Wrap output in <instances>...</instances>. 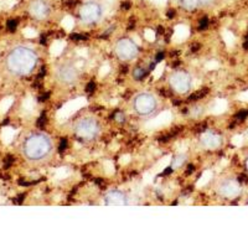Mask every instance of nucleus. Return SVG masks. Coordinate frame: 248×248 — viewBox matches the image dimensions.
I'll list each match as a JSON object with an SVG mask.
<instances>
[{
  "label": "nucleus",
  "instance_id": "9d476101",
  "mask_svg": "<svg viewBox=\"0 0 248 248\" xmlns=\"http://www.w3.org/2000/svg\"><path fill=\"white\" fill-rule=\"evenodd\" d=\"M29 12H30L31 16L35 19L43 20L47 17L50 9L45 0H34L29 6Z\"/></svg>",
  "mask_w": 248,
  "mask_h": 248
},
{
  "label": "nucleus",
  "instance_id": "39448f33",
  "mask_svg": "<svg viewBox=\"0 0 248 248\" xmlns=\"http://www.w3.org/2000/svg\"><path fill=\"white\" fill-rule=\"evenodd\" d=\"M116 54L118 55L121 60L130 61V60L136 59L137 55H138V47L132 40L122 39L116 45Z\"/></svg>",
  "mask_w": 248,
  "mask_h": 248
},
{
  "label": "nucleus",
  "instance_id": "2eb2a0df",
  "mask_svg": "<svg viewBox=\"0 0 248 248\" xmlns=\"http://www.w3.org/2000/svg\"><path fill=\"white\" fill-rule=\"evenodd\" d=\"M215 0H200V4H202L203 6H209L211 4H214Z\"/></svg>",
  "mask_w": 248,
  "mask_h": 248
},
{
  "label": "nucleus",
  "instance_id": "9b49d317",
  "mask_svg": "<svg viewBox=\"0 0 248 248\" xmlns=\"http://www.w3.org/2000/svg\"><path fill=\"white\" fill-rule=\"evenodd\" d=\"M105 202L108 206H123L127 205V196L119 190H112L105 196Z\"/></svg>",
  "mask_w": 248,
  "mask_h": 248
},
{
  "label": "nucleus",
  "instance_id": "423d86ee",
  "mask_svg": "<svg viewBox=\"0 0 248 248\" xmlns=\"http://www.w3.org/2000/svg\"><path fill=\"white\" fill-rule=\"evenodd\" d=\"M101 6L96 3H86L79 8V19L86 24H92L96 23L97 20L101 16Z\"/></svg>",
  "mask_w": 248,
  "mask_h": 248
},
{
  "label": "nucleus",
  "instance_id": "20e7f679",
  "mask_svg": "<svg viewBox=\"0 0 248 248\" xmlns=\"http://www.w3.org/2000/svg\"><path fill=\"white\" fill-rule=\"evenodd\" d=\"M75 133L79 138L85 140L94 139L99 133V125L96 119L93 118H82L75 125Z\"/></svg>",
  "mask_w": 248,
  "mask_h": 248
},
{
  "label": "nucleus",
  "instance_id": "a211bd4d",
  "mask_svg": "<svg viewBox=\"0 0 248 248\" xmlns=\"http://www.w3.org/2000/svg\"><path fill=\"white\" fill-rule=\"evenodd\" d=\"M174 14H175L174 10H171V12H169V17H174Z\"/></svg>",
  "mask_w": 248,
  "mask_h": 248
},
{
  "label": "nucleus",
  "instance_id": "dca6fc26",
  "mask_svg": "<svg viewBox=\"0 0 248 248\" xmlns=\"http://www.w3.org/2000/svg\"><path fill=\"white\" fill-rule=\"evenodd\" d=\"M206 25H207V19H202L200 21V28H206Z\"/></svg>",
  "mask_w": 248,
  "mask_h": 248
},
{
  "label": "nucleus",
  "instance_id": "f03ea898",
  "mask_svg": "<svg viewBox=\"0 0 248 248\" xmlns=\"http://www.w3.org/2000/svg\"><path fill=\"white\" fill-rule=\"evenodd\" d=\"M54 149L52 140L45 133H32L23 143V154L31 163L43 161Z\"/></svg>",
  "mask_w": 248,
  "mask_h": 248
},
{
  "label": "nucleus",
  "instance_id": "ddd939ff",
  "mask_svg": "<svg viewBox=\"0 0 248 248\" xmlns=\"http://www.w3.org/2000/svg\"><path fill=\"white\" fill-rule=\"evenodd\" d=\"M180 4L185 10L191 12L200 5V0H180Z\"/></svg>",
  "mask_w": 248,
  "mask_h": 248
},
{
  "label": "nucleus",
  "instance_id": "1a4fd4ad",
  "mask_svg": "<svg viewBox=\"0 0 248 248\" xmlns=\"http://www.w3.org/2000/svg\"><path fill=\"white\" fill-rule=\"evenodd\" d=\"M56 76L61 83H65V85H72V83H75V82L77 81L78 74H77L76 68H75L74 66L61 65L59 68H57Z\"/></svg>",
  "mask_w": 248,
  "mask_h": 248
},
{
  "label": "nucleus",
  "instance_id": "7ed1b4c3",
  "mask_svg": "<svg viewBox=\"0 0 248 248\" xmlns=\"http://www.w3.org/2000/svg\"><path fill=\"white\" fill-rule=\"evenodd\" d=\"M133 108L141 117L152 116L153 113L158 108V101L154 94L148 92H143L137 94L136 98L133 99Z\"/></svg>",
  "mask_w": 248,
  "mask_h": 248
},
{
  "label": "nucleus",
  "instance_id": "6e6552de",
  "mask_svg": "<svg viewBox=\"0 0 248 248\" xmlns=\"http://www.w3.org/2000/svg\"><path fill=\"white\" fill-rule=\"evenodd\" d=\"M218 192L226 199H234L240 195L241 185L238 181L233 180V179H227L221 183Z\"/></svg>",
  "mask_w": 248,
  "mask_h": 248
},
{
  "label": "nucleus",
  "instance_id": "f3484780",
  "mask_svg": "<svg viewBox=\"0 0 248 248\" xmlns=\"http://www.w3.org/2000/svg\"><path fill=\"white\" fill-rule=\"evenodd\" d=\"M123 8L124 9H129V3H124L123 4Z\"/></svg>",
  "mask_w": 248,
  "mask_h": 248
},
{
  "label": "nucleus",
  "instance_id": "f257e3e1",
  "mask_svg": "<svg viewBox=\"0 0 248 248\" xmlns=\"http://www.w3.org/2000/svg\"><path fill=\"white\" fill-rule=\"evenodd\" d=\"M6 68L16 76H26L31 74L37 63V55L34 50L26 46H17L13 48L6 56Z\"/></svg>",
  "mask_w": 248,
  "mask_h": 248
},
{
  "label": "nucleus",
  "instance_id": "4468645a",
  "mask_svg": "<svg viewBox=\"0 0 248 248\" xmlns=\"http://www.w3.org/2000/svg\"><path fill=\"white\" fill-rule=\"evenodd\" d=\"M133 75H134V78L141 79L144 76H145V71L141 70V68H136V70H134V74Z\"/></svg>",
  "mask_w": 248,
  "mask_h": 248
},
{
  "label": "nucleus",
  "instance_id": "0eeeda50",
  "mask_svg": "<svg viewBox=\"0 0 248 248\" xmlns=\"http://www.w3.org/2000/svg\"><path fill=\"white\" fill-rule=\"evenodd\" d=\"M170 86L178 93H186L191 87V77L184 71H178L170 77Z\"/></svg>",
  "mask_w": 248,
  "mask_h": 248
},
{
  "label": "nucleus",
  "instance_id": "6ab92c4d",
  "mask_svg": "<svg viewBox=\"0 0 248 248\" xmlns=\"http://www.w3.org/2000/svg\"><path fill=\"white\" fill-rule=\"evenodd\" d=\"M246 168H247V170H248V159H247V161H246Z\"/></svg>",
  "mask_w": 248,
  "mask_h": 248
},
{
  "label": "nucleus",
  "instance_id": "f8f14e48",
  "mask_svg": "<svg viewBox=\"0 0 248 248\" xmlns=\"http://www.w3.org/2000/svg\"><path fill=\"white\" fill-rule=\"evenodd\" d=\"M201 140H202L205 147L211 148V149H215V148H217L221 144L220 136L214 134V133H205V134L201 137Z\"/></svg>",
  "mask_w": 248,
  "mask_h": 248
}]
</instances>
